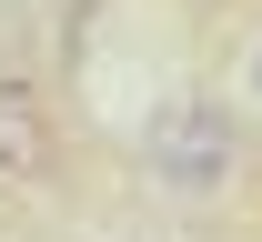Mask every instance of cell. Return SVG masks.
I'll list each match as a JSON object with an SVG mask.
<instances>
[{"label":"cell","instance_id":"obj_3","mask_svg":"<svg viewBox=\"0 0 262 242\" xmlns=\"http://www.w3.org/2000/svg\"><path fill=\"white\" fill-rule=\"evenodd\" d=\"M252 81H262V61H252Z\"/></svg>","mask_w":262,"mask_h":242},{"label":"cell","instance_id":"obj_1","mask_svg":"<svg viewBox=\"0 0 262 242\" xmlns=\"http://www.w3.org/2000/svg\"><path fill=\"white\" fill-rule=\"evenodd\" d=\"M141 162H151V182H162V192L202 202V192H222V182H232L242 141H232V121H222L212 101H171V111H151V131H141Z\"/></svg>","mask_w":262,"mask_h":242},{"label":"cell","instance_id":"obj_2","mask_svg":"<svg viewBox=\"0 0 262 242\" xmlns=\"http://www.w3.org/2000/svg\"><path fill=\"white\" fill-rule=\"evenodd\" d=\"M51 162H61L51 111H40L20 81H0V182H51Z\"/></svg>","mask_w":262,"mask_h":242}]
</instances>
